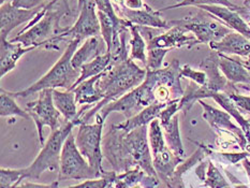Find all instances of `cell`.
I'll use <instances>...</instances> for the list:
<instances>
[{"mask_svg":"<svg viewBox=\"0 0 250 188\" xmlns=\"http://www.w3.org/2000/svg\"><path fill=\"white\" fill-rule=\"evenodd\" d=\"M147 133L146 126L129 132L119 130L115 125L111 127L102 140V152L110 161L113 171L123 173L139 167L149 176L159 180L153 165Z\"/></svg>","mask_w":250,"mask_h":188,"instance_id":"6da1fadb","label":"cell"},{"mask_svg":"<svg viewBox=\"0 0 250 188\" xmlns=\"http://www.w3.org/2000/svg\"><path fill=\"white\" fill-rule=\"evenodd\" d=\"M146 69L140 68L130 57L123 62L111 63L105 71L101 73V78L97 84L103 100L81 117V124H88L90 118L103 106L122 98L124 95L142 84L146 78Z\"/></svg>","mask_w":250,"mask_h":188,"instance_id":"7a4b0ae2","label":"cell"},{"mask_svg":"<svg viewBox=\"0 0 250 188\" xmlns=\"http://www.w3.org/2000/svg\"><path fill=\"white\" fill-rule=\"evenodd\" d=\"M70 14L69 0H51L11 41L21 43L25 47L46 45L53 38L66 31L67 28H62L59 23L63 16Z\"/></svg>","mask_w":250,"mask_h":188,"instance_id":"3957f363","label":"cell"},{"mask_svg":"<svg viewBox=\"0 0 250 188\" xmlns=\"http://www.w3.org/2000/svg\"><path fill=\"white\" fill-rule=\"evenodd\" d=\"M80 42V39H73L69 41L66 50L62 53L61 58L36 83L30 85L26 89L20 91L8 90V93L11 96H13L14 98H18V97H20V98H26V97L30 95L40 93L43 89L66 88L69 90L79 80L81 75V69H75L71 63L72 57L78 50Z\"/></svg>","mask_w":250,"mask_h":188,"instance_id":"277c9868","label":"cell"},{"mask_svg":"<svg viewBox=\"0 0 250 188\" xmlns=\"http://www.w3.org/2000/svg\"><path fill=\"white\" fill-rule=\"evenodd\" d=\"M75 126H79L77 122L64 121L61 127L55 131H52V134L42 146V149L34 160V163L27 168L21 169L25 180H38L46 171H59L63 144L70 133H72V129Z\"/></svg>","mask_w":250,"mask_h":188,"instance_id":"5b68a950","label":"cell"},{"mask_svg":"<svg viewBox=\"0 0 250 188\" xmlns=\"http://www.w3.org/2000/svg\"><path fill=\"white\" fill-rule=\"evenodd\" d=\"M102 175L91 168L88 161L81 154L72 133L63 144L61 156L58 181L63 180H95Z\"/></svg>","mask_w":250,"mask_h":188,"instance_id":"8992f818","label":"cell"},{"mask_svg":"<svg viewBox=\"0 0 250 188\" xmlns=\"http://www.w3.org/2000/svg\"><path fill=\"white\" fill-rule=\"evenodd\" d=\"M96 117V124H81L79 126L78 136L75 138L78 148L80 149L86 160L88 161L91 168H94L102 176L105 171L102 168V130L105 121Z\"/></svg>","mask_w":250,"mask_h":188,"instance_id":"52a82bcc","label":"cell"},{"mask_svg":"<svg viewBox=\"0 0 250 188\" xmlns=\"http://www.w3.org/2000/svg\"><path fill=\"white\" fill-rule=\"evenodd\" d=\"M95 0H85L84 5L80 10L78 21L71 27H67L66 31L59 35L47 43L46 48H53V44L61 41H71L73 39L86 40L91 37L101 35L100 21L98 19Z\"/></svg>","mask_w":250,"mask_h":188,"instance_id":"ba28073f","label":"cell"},{"mask_svg":"<svg viewBox=\"0 0 250 188\" xmlns=\"http://www.w3.org/2000/svg\"><path fill=\"white\" fill-rule=\"evenodd\" d=\"M26 111L29 113L30 117L36 123L38 137L43 146L45 143L44 137H43V128L50 127L52 131H55L61 127L59 122H61L62 114L54 104L53 89L41 90L37 100L27 104Z\"/></svg>","mask_w":250,"mask_h":188,"instance_id":"9c48e42d","label":"cell"},{"mask_svg":"<svg viewBox=\"0 0 250 188\" xmlns=\"http://www.w3.org/2000/svg\"><path fill=\"white\" fill-rule=\"evenodd\" d=\"M209 16L210 13L208 15H205L201 10L197 15L188 16V18L186 16L183 20L168 21V24H170L171 28L173 26H179L186 31L193 32L199 43L220 41L227 35L231 34V28H228L225 25L209 20Z\"/></svg>","mask_w":250,"mask_h":188,"instance_id":"30bf717a","label":"cell"},{"mask_svg":"<svg viewBox=\"0 0 250 188\" xmlns=\"http://www.w3.org/2000/svg\"><path fill=\"white\" fill-rule=\"evenodd\" d=\"M115 11L119 18L126 20L130 23L144 28H158V29H170V24L166 21L161 16V11H156L149 5L145 4L143 9L132 10L127 7H121L115 4Z\"/></svg>","mask_w":250,"mask_h":188,"instance_id":"8fae6325","label":"cell"},{"mask_svg":"<svg viewBox=\"0 0 250 188\" xmlns=\"http://www.w3.org/2000/svg\"><path fill=\"white\" fill-rule=\"evenodd\" d=\"M44 3L35 9L18 8L11 1L1 4L0 9V39H8L10 32L16 27L30 21L44 8Z\"/></svg>","mask_w":250,"mask_h":188,"instance_id":"7c38bea8","label":"cell"},{"mask_svg":"<svg viewBox=\"0 0 250 188\" xmlns=\"http://www.w3.org/2000/svg\"><path fill=\"white\" fill-rule=\"evenodd\" d=\"M199 44L197 38L187 36L186 30L179 26H173L166 34L150 37L147 43V50L150 48H167L171 50L174 47L188 46L191 47Z\"/></svg>","mask_w":250,"mask_h":188,"instance_id":"4fadbf2b","label":"cell"},{"mask_svg":"<svg viewBox=\"0 0 250 188\" xmlns=\"http://www.w3.org/2000/svg\"><path fill=\"white\" fill-rule=\"evenodd\" d=\"M0 77L1 79L16 67L20 58L35 50V46L25 47L21 43L0 39Z\"/></svg>","mask_w":250,"mask_h":188,"instance_id":"5bb4252c","label":"cell"},{"mask_svg":"<svg viewBox=\"0 0 250 188\" xmlns=\"http://www.w3.org/2000/svg\"><path fill=\"white\" fill-rule=\"evenodd\" d=\"M199 104L203 107L204 113L203 117L208 121L211 127L215 129H225V130H229L233 134H236L238 137V141L242 148H245L246 146V138L244 136L242 130L238 127H236L231 121V115L229 113L222 112L220 110H217L215 107L210 106L209 104H205L203 100H199Z\"/></svg>","mask_w":250,"mask_h":188,"instance_id":"9a60e30c","label":"cell"},{"mask_svg":"<svg viewBox=\"0 0 250 188\" xmlns=\"http://www.w3.org/2000/svg\"><path fill=\"white\" fill-rule=\"evenodd\" d=\"M200 69H202V71L205 72L208 77L206 87L215 93H220L221 90L227 91L229 84L227 82L226 77L220 73L218 52H210L209 55L200 63Z\"/></svg>","mask_w":250,"mask_h":188,"instance_id":"2e32d148","label":"cell"},{"mask_svg":"<svg viewBox=\"0 0 250 188\" xmlns=\"http://www.w3.org/2000/svg\"><path fill=\"white\" fill-rule=\"evenodd\" d=\"M199 9L210 13L211 15L216 16V19L224 21V23L229 26V28L236 30L238 34L245 36L246 38H250V28L249 25L244 21L236 11H233L229 8L224 7V5H199Z\"/></svg>","mask_w":250,"mask_h":188,"instance_id":"e0dca14e","label":"cell"},{"mask_svg":"<svg viewBox=\"0 0 250 188\" xmlns=\"http://www.w3.org/2000/svg\"><path fill=\"white\" fill-rule=\"evenodd\" d=\"M209 46L213 51L220 54L248 56L250 55V40L238 32H231L224 39L217 42H210Z\"/></svg>","mask_w":250,"mask_h":188,"instance_id":"ac0fdd59","label":"cell"},{"mask_svg":"<svg viewBox=\"0 0 250 188\" xmlns=\"http://www.w3.org/2000/svg\"><path fill=\"white\" fill-rule=\"evenodd\" d=\"M167 104H161V102H154L153 104L144 107V109L139 112L138 114L134 116L127 118L126 121L115 125V127L119 130H123L125 132H129L134 129H138L140 127L147 126L156 118H159L161 111L167 106Z\"/></svg>","mask_w":250,"mask_h":188,"instance_id":"d6986e66","label":"cell"},{"mask_svg":"<svg viewBox=\"0 0 250 188\" xmlns=\"http://www.w3.org/2000/svg\"><path fill=\"white\" fill-rule=\"evenodd\" d=\"M219 67L226 79L231 83L250 84V73L237 59L219 53Z\"/></svg>","mask_w":250,"mask_h":188,"instance_id":"ffe728a7","label":"cell"},{"mask_svg":"<svg viewBox=\"0 0 250 188\" xmlns=\"http://www.w3.org/2000/svg\"><path fill=\"white\" fill-rule=\"evenodd\" d=\"M53 100L57 110L64 117V121L71 122L74 121L81 125V122L78 118L77 100H75V94L73 90L61 91L58 89H53Z\"/></svg>","mask_w":250,"mask_h":188,"instance_id":"44dd1931","label":"cell"},{"mask_svg":"<svg viewBox=\"0 0 250 188\" xmlns=\"http://www.w3.org/2000/svg\"><path fill=\"white\" fill-rule=\"evenodd\" d=\"M101 74L97 75L95 78H90L79 84L77 87L73 89L75 94V100H77L78 104L96 105L97 104H99L100 101L103 100V97L97 87V84L99 82Z\"/></svg>","mask_w":250,"mask_h":188,"instance_id":"7402d4cb","label":"cell"},{"mask_svg":"<svg viewBox=\"0 0 250 188\" xmlns=\"http://www.w3.org/2000/svg\"><path fill=\"white\" fill-rule=\"evenodd\" d=\"M111 59H112V54L104 53L102 54V55L97 56L95 59H92V61L84 63L83 66L81 67V75L79 80L74 83V85L69 90H73L79 84L84 82V81L88 80L90 78H95L97 75H100L101 73L104 72L108 68V66H110Z\"/></svg>","mask_w":250,"mask_h":188,"instance_id":"603a6c76","label":"cell"},{"mask_svg":"<svg viewBox=\"0 0 250 188\" xmlns=\"http://www.w3.org/2000/svg\"><path fill=\"white\" fill-rule=\"evenodd\" d=\"M100 41L98 37H91L86 39L77 52L74 53L71 63L75 69H81L84 63L95 59L97 56L102 55L100 54Z\"/></svg>","mask_w":250,"mask_h":188,"instance_id":"cb8c5ba5","label":"cell"},{"mask_svg":"<svg viewBox=\"0 0 250 188\" xmlns=\"http://www.w3.org/2000/svg\"><path fill=\"white\" fill-rule=\"evenodd\" d=\"M129 31L131 34V39L129 41V45L131 46V51H130L129 57L133 62H141L145 67L146 63H147V43L145 42L144 38L141 35L140 28L138 26L130 24Z\"/></svg>","mask_w":250,"mask_h":188,"instance_id":"d4e9b609","label":"cell"},{"mask_svg":"<svg viewBox=\"0 0 250 188\" xmlns=\"http://www.w3.org/2000/svg\"><path fill=\"white\" fill-rule=\"evenodd\" d=\"M164 130L166 142L167 143V147L178 157H182L184 155V147L181 140L178 128V116L175 115L167 125L161 126Z\"/></svg>","mask_w":250,"mask_h":188,"instance_id":"484cf974","label":"cell"},{"mask_svg":"<svg viewBox=\"0 0 250 188\" xmlns=\"http://www.w3.org/2000/svg\"><path fill=\"white\" fill-rule=\"evenodd\" d=\"M0 115L2 117H9V116H19L25 120H29L30 115L26 110H23L16 104L15 98L11 96L8 90H4L1 88V93H0Z\"/></svg>","mask_w":250,"mask_h":188,"instance_id":"4316f807","label":"cell"},{"mask_svg":"<svg viewBox=\"0 0 250 188\" xmlns=\"http://www.w3.org/2000/svg\"><path fill=\"white\" fill-rule=\"evenodd\" d=\"M211 98H213L217 104H220L224 109L229 113V114L233 117L235 118V120L241 124V126L243 128V130L247 133L248 138H250V133H249V126L250 124L248 121H246L245 118H244L241 114V112L238 111L237 107L235 106L234 102H233L230 97L228 96V94H222V93H214L213 96H211Z\"/></svg>","mask_w":250,"mask_h":188,"instance_id":"83f0119b","label":"cell"},{"mask_svg":"<svg viewBox=\"0 0 250 188\" xmlns=\"http://www.w3.org/2000/svg\"><path fill=\"white\" fill-rule=\"evenodd\" d=\"M147 173L145 171L137 167V168L123 172V173H117L112 185L115 188H131L134 185L142 183Z\"/></svg>","mask_w":250,"mask_h":188,"instance_id":"f1b7e54d","label":"cell"},{"mask_svg":"<svg viewBox=\"0 0 250 188\" xmlns=\"http://www.w3.org/2000/svg\"><path fill=\"white\" fill-rule=\"evenodd\" d=\"M148 137L151 155L157 154L160 152L162 148H165L167 146L164 130H162L159 118H156V120H154L149 124Z\"/></svg>","mask_w":250,"mask_h":188,"instance_id":"f546056e","label":"cell"},{"mask_svg":"<svg viewBox=\"0 0 250 188\" xmlns=\"http://www.w3.org/2000/svg\"><path fill=\"white\" fill-rule=\"evenodd\" d=\"M1 188H14L25 180L21 169H1Z\"/></svg>","mask_w":250,"mask_h":188,"instance_id":"4dcf8cb0","label":"cell"},{"mask_svg":"<svg viewBox=\"0 0 250 188\" xmlns=\"http://www.w3.org/2000/svg\"><path fill=\"white\" fill-rule=\"evenodd\" d=\"M213 5V4H217V5H224V7L229 8L233 11H240V8L236 7L235 4H233L232 2H230L229 0H183L182 2L176 3L170 5V7H167L165 9H162L160 11H165V10H168V9H174V8H179V7H185V5Z\"/></svg>","mask_w":250,"mask_h":188,"instance_id":"1f68e13d","label":"cell"},{"mask_svg":"<svg viewBox=\"0 0 250 188\" xmlns=\"http://www.w3.org/2000/svg\"><path fill=\"white\" fill-rule=\"evenodd\" d=\"M115 171H105V173L103 174L100 179H95V180H85L83 183H81L79 185L75 186H70V187H64V188H106V186L113 183L114 179L116 176Z\"/></svg>","mask_w":250,"mask_h":188,"instance_id":"d6a6232c","label":"cell"},{"mask_svg":"<svg viewBox=\"0 0 250 188\" xmlns=\"http://www.w3.org/2000/svg\"><path fill=\"white\" fill-rule=\"evenodd\" d=\"M170 50L167 48H150L147 51V63H146L145 69L156 71V70L161 69L164 59L167 52Z\"/></svg>","mask_w":250,"mask_h":188,"instance_id":"836d02e7","label":"cell"},{"mask_svg":"<svg viewBox=\"0 0 250 188\" xmlns=\"http://www.w3.org/2000/svg\"><path fill=\"white\" fill-rule=\"evenodd\" d=\"M206 179H205V185L210 188H224L229 186L227 181L224 179V176L221 175L220 172L216 167L209 163L208 165V173H206Z\"/></svg>","mask_w":250,"mask_h":188,"instance_id":"e575fe53","label":"cell"},{"mask_svg":"<svg viewBox=\"0 0 250 188\" xmlns=\"http://www.w3.org/2000/svg\"><path fill=\"white\" fill-rule=\"evenodd\" d=\"M181 74H182V77L192 80V82L198 84L199 86H204V85H206V83H208V77H206L205 72L193 70L192 68L187 66V64L182 68Z\"/></svg>","mask_w":250,"mask_h":188,"instance_id":"d590c367","label":"cell"},{"mask_svg":"<svg viewBox=\"0 0 250 188\" xmlns=\"http://www.w3.org/2000/svg\"><path fill=\"white\" fill-rule=\"evenodd\" d=\"M179 100L181 99H175V100H171L170 102H167V106L161 111L160 115H159V121H160L161 126L167 125V124L176 115L177 111L179 110V106H178Z\"/></svg>","mask_w":250,"mask_h":188,"instance_id":"8d00e7d4","label":"cell"},{"mask_svg":"<svg viewBox=\"0 0 250 188\" xmlns=\"http://www.w3.org/2000/svg\"><path fill=\"white\" fill-rule=\"evenodd\" d=\"M228 96L234 102L235 106L241 113H250V97L237 95L234 93L228 94Z\"/></svg>","mask_w":250,"mask_h":188,"instance_id":"74e56055","label":"cell"},{"mask_svg":"<svg viewBox=\"0 0 250 188\" xmlns=\"http://www.w3.org/2000/svg\"><path fill=\"white\" fill-rule=\"evenodd\" d=\"M44 0H11L13 5L23 9H35L43 4Z\"/></svg>","mask_w":250,"mask_h":188,"instance_id":"f35d334b","label":"cell"},{"mask_svg":"<svg viewBox=\"0 0 250 188\" xmlns=\"http://www.w3.org/2000/svg\"><path fill=\"white\" fill-rule=\"evenodd\" d=\"M14 188H59V181H55L51 184H37V183H23Z\"/></svg>","mask_w":250,"mask_h":188,"instance_id":"ab89813d","label":"cell"},{"mask_svg":"<svg viewBox=\"0 0 250 188\" xmlns=\"http://www.w3.org/2000/svg\"><path fill=\"white\" fill-rule=\"evenodd\" d=\"M222 157H225L228 161H230L231 164H236L237 161L245 159L248 153H242V154H221Z\"/></svg>","mask_w":250,"mask_h":188,"instance_id":"60d3db41","label":"cell"},{"mask_svg":"<svg viewBox=\"0 0 250 188\" xmlns=\"http://www.w3.org/2000/svg\"><path fill=\"white\" fill-rule=\"evenodd\" d=\"M125 7L132 10H139L143 9L145 7V3L143 2V0H126L125 1Z\"/></svg>","mask_w":250,"mask_h":188,"instance_id":"b9f144b4","label":"cell"},{"mask_svg":"<svg viewBox=\"0 0 250 188\" xmlns=\"http://www.w3.org/2000/svg\"><path fill=\"white\" fill-rule=\"evenodd\" d=\"M243 166H244V168L246 169L247 174H248L249 179H250V160L247 159V158L244 159V160H243Z\"/></svg>","mask_w":250,"mask_h":188,"instance_id":"7bdbcfd3","label":"cell"},{"mask_svg":"<svg viewBox=\"0 0 250 188\" xmlns=\"http://www.w3.org/2000/svg\"><path fill=\"white\" fill-rule=\"evenodd\" d=\"M113 1L115 2L116 5H121V7H124L125 1H126V0H113Z\"/></svg>","mask_w":250,"mask_h":188,"instance_id":"ee69618b","label":"cell"},{"mask_svg":"<svg viewBox=\"0 0 250 188\" xmlns=\"http://www.w3.org/2000/svg\"><path fill=\"white\" fill-rule=\"evenodd\" d=\"M84 2H85V0H78V10L79 11L82 9V7L84 5Z\"/></svg>","mask_w":250,"mask_h":188,"instance_id":"f6af8a7d","label":"cell"},{"mask_svg":"<svg viewBox=\"0 0 250 188\" xmlns=\"http://www.w3.org/2000/svg\"><path fill=\"white\" fill-rule=\"evenodd\" d=\"M236 188H248V187L245 185H240V186H236Z\"/></svg>","mask_w":250,"mask_h":188,"instance_id":"bcb514c9","label":"cell"},{"mask_svg":"<svg viewBox=\"0 0 250 188\" xmlns=\"http://www.w3.org/2000/svg\"><path fill=\"white\" fill-rule=\"evenodd\" d=\"M106 188H115V187H114V186L112 185V183H110V184H108V185L106 186Z\"/></svg>","mask_w":250,"mask_h":188,"instance_id":"7dc6e473","label":"cell"},{"mask_svg":"<svg viewBox=\"0 0 250 188\" xmlns=\"http://www.w3.org/2000/svg\"><path fill=\"white\" fill-rule=\"evenodd\" d=\"M224 188H230V187H229V186H227V187H224Z\"/></svg>","mask_w":250,"mask_h":188,"instance_id":"c3c4849f","label":"cell"},{"mask_svg":"<svg viewBox=\"0 0 250 188\" xmlns=\"http://www.w3.org/2000/svg\"><path fill=\"white\" fill-rule=\"evenodd\" d=\"M248 122H249V124H250V118H249V120H248Z\"/></svg>","mask_w":250,"mask_h":188,"instance_id":"681fc988","label":"cell"},{"mask_svg":"<svg viewBox=\"0 0 250 188\" xmlns=\"http://www.w3.org/2000/svg\"><path fill=\"white\" fill-rule=\"evenodd\" d=\"M248 71H249V73H250V69H248Z\"/></svg>","mask_w":250,"mask_h":188,"instance_id":"f907efd6","label":"cell"},{"mask_svg":"<svg viewBox=\"0 0 250 188\" xmlns=\"http://www.w3.org/2000/svg\"><path fill=\"white\" fill-rule=\"evenodd\" d=\"M249 40H250V38H249Z\"/></svg>","mask_w":250,"mask_h":188,"instance_id":"816d5d0a","label":"cell"}]
</instances>
